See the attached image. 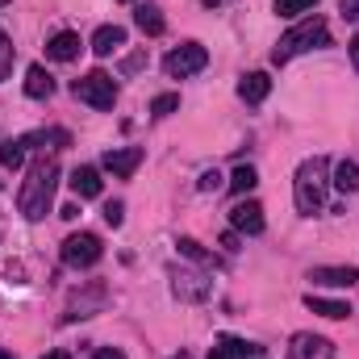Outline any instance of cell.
<instances>
[{
  "label": "cell",
  "instance_id": "cell-1",
  "mask_svg": "<svg viewBox=\"0 0 359 359\" xmlns=\"http://www.w3.org/2000/svg\"><path fill=\"white\" fill-rule=\"evenodd\" d=\"M59 176H63V168H59V155H55V151H50V155H38V159L25 168L21 192H17V209H21L25 222H42V217L50 213Z\"/></svg>",
  "mask_w": 359,
  "mask_h": 359
},
{
  "label": "cell",
  "instance_id": "cell-2",
  "mask_svg": "<svg viewBox=\"0 0 359 359\" xmlns=\"http://www.w3.org/2000/svg\"><path fill=\"white\" fill-rule=\"evenodd\" d=\"M326 192H330V163L322 155L305 159L297 168V180H292V201H297V213L301 217H313L326 209Z\"/></svg>",
  "mask_w": 359,
  "mask_h": 359
},
{
  "label": "cell",
  "instance_id": "cell-3",
  "mask_svg": "<svg viewBox=\"0 0 359 359\" xmlns=\"http://www.w3.org/2000/svg\"><path fill=\"white\" fill-rule=\"evenodd\" d=\"M318 46H330V25H326V17H318V13H309L305 21H297L280 42H276V50H271V63L276 67H284V63H292L297 55H305V50H318Z\"/></svg>",
  "mask_w": 359,
  "mask_h": 359
},
{
  "label": "cell",
  "instance_id": "cell-4",
  "mask_svg": "<svg viewBox=\"0 0 359 359\" xmlns=\"http://www.w3.org/2000/svg\"><path fill=\"white\" fill-rule=\"evenodd\" d=\"M72 96L84 100V104H92V109H100V113H109V109L117 104V84H113L109 72H88V76L72 80Z\"/></svg>",
  "mask_w": 359,
  "mask_h": 359
},
{
  "label": "cell",
  "instance_id": "cell-5",
  "mask_svg": "<svg viewBox=\"0 0 359 359\" xmlns=\"http://www.w3.org/2000/svg\"><path fill=\"white\" fill-rule=\"evenodd\" d=\"M172 292H176L180 301H209L213 297V276L209 268H172Z\"/></svg>",
  "mask_w": 359,
  "mask_h": 359
},
{
  "label": "cell",
  "instance_id": "cell-6",
  "mask_svg": "<svg viewBox=\"0 0 359 359\" xmlns=\"http://www.w3.org/2000/svg\"><path fill=\"white\" fill-rule=\"evenodd\" d=\"M59 255H63L67 268H92V264H100L104 247H100V238L92 230H80V234H67L63 238V251Z\"/></svg>",
  "mask_w": 359,
  "mask_h": 359
},
{
  "label": "cell",
  "instance_id": "cell-7",
  "mask_svg": "<svg viewBox=\"0 0 359 359\" xmlns=\"http://www.w3.org/2000/svg\"><path fill=\"white\" fill-rule=\"evenodd\" d=\"M205 63H209V50H205L201 42H184V46H176V50L163 59V72H168L172 80H188V76L205 72Z\"/></svg>",
  "mask_w": 359,
  "mask_h": 359
},
{
  "label": "cell",
  "instance_id": "cell-8",
  "mask_svg": "<svg viewBox=\"0 0 359 359\" xmlns=\"http://www.w3.org/2000/svg\"><path fill=\"white\" fill-rule=\"evenodd\" d=\"M230 226H234L238 234H264V226H268V222H264V205L251 201V196L238 201V205L230 209Z\"/></svg>",
  "mask_w": 359,
  "mask_h": 359
},
{
  "label": "cell",
  "instance_id": "cell-9",
  "mask_svg": "<svg viewBox=\"0 0 359 359\" xmlns=\"http://www.w3.org/2000/svg\"><path fill=\"white\" fill-rule=\"evenodd\" d=\"M288 359H334V343L322 339V334H297L292 347H288Z\"/></svg>",
  "mask_w": 359,
  "mask_h": 359
},
{
  "label": "cell",
  "instance_id": "cell-10",
  "mask_svg": "<svg viewBox=\"0 0 359 359\" xmlns=\"http://www.w3.org/2000/svg\"><path fill=\"white\" fill-rule=\"evenodd\" d=\"M138 163H142V151H138V147L104 151V159H100V168H104V172H113L117 180H130L134 172H138Z\"/></svg>",
  "mask_w": 359,
  "mask_h": 359
},
{
  "label": "cell",
  "instance_id": "cell-11",
  "mask_svg": "<svg viewBox=\"0 0 359 359\" xmlns=\"http://www.w3.org/2000/svg\"><path fill=\"white\" fill-rule=\"evenodd\" d=\"M80 50H84V42L72 29H63V34H55L46 42V59H55V63H72V59H80Z\"/></svg>",
  "mask_w": 359,
  "mask_h": 359
},
{
  "label": "cell",
  "instance_id": "cell-12",
  "mask_svg": "<svg viewBox=\"0 0 359 359\" xmlns=\"http://www.w3.org/2000/svg\"><path fill=\"white\" fill-rule=\"evenodd\" d=\"M271 92V76L268 72H247L243 80H238V96L247 100V104H264Z\"/></svg>",
  "mask_w": 359,
  "mask_h": 359
},
{
  "label": "cell",
  "instance_id": "cell-13",
  "mask_svg": "<svg viewBox=\"0 0 359 359\" xmlns=\"http://www.w3.org/2000/svg\"><path fill=\"white\" fill-rule=\"evenodd\" d=\"M213 351H222L226 359H268L259 343H247V339H234V334H222Z\"/></svg>",
  "mask_w": 359,
  "mask_h": 359
},
{
  "label": "cell",
  "instance_id": "cell-14",
  "mask_svg": "<svg viewBox=\"0 0 359 359\" xmlns=\"http://www.w3.org/2000/svg\"><path fill=\"white\" fill-rule=\"evenodd\" d=\"M309 280L326 284V288H351V284H359V268H313Z\"/></svg>",
  "mask_w": 359,
  "mask_h": 359
},
{
  "label": "cell",
  "instance_id": "cell-15",
  "mask_svg": "<svg viewBox=\"0 0 359 359\" xmlns=\"http://www.w3.org/2000/svg\"><path fill=\"white\" fill-rule=\"evenodd\" d=\"M126 46V29L121 25H100L96 34H92V50L100 55V59H109L113 50H121Z\"/></svg>",
  "mask_w": 359,
  "mask_h": 359
},
{
  "label": "cell",
  "instance_id": "cell-16",
  "mask_svg": "<svg viewBox=\"0 0 359 359\" xmlns=\"http://www.w3.org/2000/svg\"><path fill=\"white\" fill-rule=\"evenodd\" d=\"M55 92V80H50V72L42 67V63H34L29 72H25V96H34V100H46Z\"/></svg>",
  "mask_w": 359,
  "mask_h": 359
},
{
  "label": "cell",
  "instance_id": "cell-17",
  "mask_svg": "<svg viewBox=\"0 0 359 359\" xmlns=\"http://www.w3.org/2000/svg\"><path fill=\"white\" fill-rule=\"evenodd\" d=\"M72 192H76L80 201L100 196V172H96V168H76V172H72Z\"/></svg>",
  "mask_w": 359,
  "mask_h": 359
},
{
  "label": "cell",
  "instance_id": "cell-18",
  "mask_svg": "<svg viewBox=\"0 0 359 359\" xmlns=\"http://www.w3.org/2000/svg\"><path fill=\"white\" fill-rule=\"evenodd\" d=\"M134 25L147 34V38H159L163 29H168V21H163V13L155 8V4H138V13H134Z\"/></svg>",
  "mask_w": 359,
  "mask_h": 359
},
{
  "label": "cell",
  "instance_id": "cell-19",
  "mask_svg": "<svg viewBox=\"0 0 359 359\" xmlns=\"http://www.w3.org/2000/svg\"><path fill=\"white\" fill-rule=\"evenodd\" d=\"M305 309H309V313H322V318H330V322H343V318L351 313L343 301H330V297H313V292L305 297Z\"/></svg>",
  "mask_w": 359,
  "mask_h": 359
},
{
  "label": "cell",
  "instance_id": "cell-20",
  "mask_svg": "<svg viewBox=\"0 0 359 359\" xmlns=\"http://www.w3.org/2000/svg\"><path fill=\"white\" fill-rule=\"evenodd\" d=\"M25 151H29L25 138H4V142H0V168H13V172H17V168L25 163Z\"/></svg>",
  "mask_w": 359,
  "mask_h": 359
},
{
  "label": "cell",
  "instance_id": "cell-21",
  "mask_svg": "<svg viewBox=\"0 0 359 359\" xmlns=\"http://www.w3.org/2000/svg\"><path fill=\"white\" fill-rule=\"evenodd\" d=\"M339 192H359V163L355 159H343L339 168H334V180H330Z\"/></svg>",
  "mask_w": 359,
  "mask_h": 359
},
{
  "label": "cell",
  "instance_id": "cell-22",
  "mask_svg": "<svg viewBox=\"0 0 359 359\" xmlns=\"http://www.w3.org/2000/svg\"><path fill=\"white\" fill-rule=\"evenodd\" d=\"M255 184H259V176H255V168H251V163H243V168H234V176L226 180V188H230L234 196H247V192H251Z\"/></svg>",
  "mask_w": 359,
  "mask_h": 359
},
{
  "label": "cell",
  "instance_id": "cell-23",
  "mask_svg": "<svg viewBox=\"0 0 359 359\" xmlns=\"http://www.w3.org/2000/svg\"><path fill=\"white\" fill-rule=\"evenodd\" d=\"M176 247H180V255H188V259H196L201 268H217V255L213 251H205L196 238H176Z\"/></svg>",
  "mask_w": 359,
  "mask_h": 359
},
{
  "label": "cell",
  "instance_id": "cell-24",
  "mask_svg": "<svg viewBox=\"0 0 359 359\" xmlns=\"http://www.w3.org/2000/svg\"><path fill=\"white\" fill-rule=\"evenodd\" d=\"M313 4H318V0H276L271 13H276V17H301V13H313Z\"/></svg>",
  "mask_w": 359,
  "mask_h": 359
},
{
  "label": "cell",
  "instance_id": "cell-25",
  "mask_svg": "<svg viewBox=\"0 0 359 359\" xmlns=\"http://www.w3.org/2000/svg\"><path fill=\"white\" fill-rule=\"evenodd\" d=\"M13 63H17V46H13V38H8V34L0 29V80H8Z\"/></svg>",
  "mask_w": 359,
  "mask_h": 359
},
{
  "label": "cell",
  "instance_id": "cell-26",
  "mask_svg": "<svg viewBox=\"0 0 359 359\" xmlns=\"http://www.w3.org/2000/svg\"><path fill=\"white\" fill-rule=\"evenodd\" d=\"M176 109H180L176 92H163V96H155V100H151V117H172Z\"/></svg>",
  "mask_w": 359,
  "mask_h": 359
},
{
  "label": "cell",
  "instance_id": "cell-27",
  "mask_svg": "<svg viewBox=\"0 0 359 359\" xmlns=\"http://www.w3.org/2000/svg\"><path fill=\"white\" fill-rule=\"evenodd\" d=\"M196 188H201V192H222L226 180H222V172H205V176L196 180Z\"/></svg>",
  "mask_w": 359,
  "mask_h": 359
},
{
  "label": "cell",
  "instance_id": "cell-28",
  "mask_svg": "<svg viewBox=\"0 0 359 359\" xmlns=\"http://www.w3.org/2000/svg\"><path fill=\"white\" fill-rule=\"evenodd\" d=\"M147 67V50H134L130 59H121V76H134V72H142Z\"/></svg>",
  "mask_w": 359,
  "mask_h": 359
},
{
  "label": "cell",
  "instance_id": "cell-29",
  "mask_svg": "<svg viewBox=\"0 0 359 359\" xmlns=\"http://www.w3.org/2000/svg\"><path fill=\"white\" fill-rule=\"evenodd\" d=\"M104 222L117 230V226L126 222V205H121V201H109V205H104Z\"/></svg>",
  "mask_w": 359,
  "mask_h": 359
},
{
  "label": "cell",
  "instance_id": "cell-30",
  "mask_svg": "<svg viewBox=\"0 0 359 359\" xmlns=\"http://www.w3.org/2000/svg\"><path fill=\"white\" fill-rule=\"evenodd\" d=\"M339 13H343L347 21H359V0H339Z\"/></svg>",
  "mask_w": 359,
  "mask_h": 359
},
{
  "label": "cell",
  "instance_id": "cell-31",
  "mask_svg": "<svg viewBox=\"0 0 359 359\" xmlns=\"http://www.w3.org/2000/svg\"><path fill=\"white\" fill-rule=\"evenodd\" d=\"M92 359H126V355H121L117 347H96V351H92Z\"/></svg>",
  "mask_w": 359,
  "mask_h": 359
},
{
  "label": "cell",
  "instance_id": "cell-32",
  "mask_svg": "<svg viewBox=\"0 0 359 359\" xmlns=\"http://www.w3.org/2000/svg\"><path fill=\"white\" fill-rule=\"evenodd\" d=\"M347 50H351V63H355V72H359V34L347 42Z\"/></svg>",
  "mask_w": 359,
  "mask_h": 359
},
{
  "label": "cell",
  "instance_id": "cell-33",
  "mask_svg": "<svg viewBox=\"0 0 359 359\" xmlns=\"http://www.w3.org/2000/svg\"><path fill=\"white\" fill-rule=\"evenodd\" d=\"M42 359H72V355H67V351H46Z\"/></svg>",
  "mask_w": 359,
  "mask_h": 359
},
{
  "label": "cell",
  "instance_id": "cell-34",
  "mask_svg": "<svg viewBox=\"0 0 359 359\" xmlns=\"http://www.w3.org/2000/svg\"><path fill=\"white\" fill-rule=\"evenodd\" d=\"M0 359H17V355H13V351H4V347H0Z\"/></svg>",
  "mask_w": 359,
  "mask_h": 359
},
{
  "label": "cell",
  "instance_id": "cell-35",
  "mask_svg": "<svg viewBox=\"0 0 359 359\" xmlns=\"http://www.w3.org/2000/svg\"><path fill=\"white\" fill-rule=\"evenodd\" d=\"M209 359H226V355H222V351H213V355H209Z\"/></svg>",
  "mask_w": 359,
  "mask_h": 359
},
{
  "label": "cell",
  "instance_id": "cell-36",
  "mask_svg": "<svg viewBox=\"0 0 359 359\" xmlns=\"http://www.w3.org/2000/svg\"><path fill=\"white\" fill-rule=\"evenodd\" d=\"M4 4H8V0H0V8H4Z\"/></svg>",
  "mask_w": 359,
  "mask_h": 359
},
{
  "label": "cell",
  "instance_id": "cell-37",
  "mask_svg": "<svg viewBox=\"0 0 359 359\" xmlns=\"http://www.w3.org/2000/svg\"><path fill=\"white\" fill-rule=\"evenodd\" d=\"M126 4H130V0H126Z\"/></svg>",
  "mask_w": 359,
  "mask_h": 359
}]
</instances>
